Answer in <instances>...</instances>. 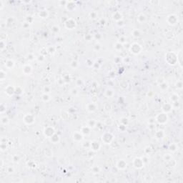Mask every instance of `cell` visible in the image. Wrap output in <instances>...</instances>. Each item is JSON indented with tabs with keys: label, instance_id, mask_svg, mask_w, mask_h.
I'll return each mask as SVG.
<instances>
[{
	"label": "cell",
	"instance_id": "obj_1",
	"mask_svg": "<svg viewBox=\"0 0 183 183\" xmlns=\"http://www.w3.org/2000/svg\"><path fill=\"white\" fill-rule=\"evenodd\" d=\"M141 50H142V47H141V46L139 44L134 43V44H133L131 46V52H132L133 54H139V53L141 52Z\"/></svg>",
	"mask_w": 183,
	"mask_h": 183
},
{
	"label": "cell",
	"instance_id": "obj_4",
	"mask_svg": "<svg viewBox=\"0 0 183 183\" xmlns=\"http://www.w3.org/2000/svg\"><path fill=\"white\" fill-rule=\"evenodd\" d=\"M44 134H45V136H47L48 137H52L53 135L54 134V129L51 127H48L45 128L44 129Z\"/></svg>",
	"mask_w": 183,
	"mask_h": 183
},
{
	"label": "cell",
	"instance_id": "obj_9",
	"mask_svg": "<svg viewBox=\"0 0 183 183\" xmlns=\"http://www.w3.org/2000/svg\"><path fill=\"white\" fill-rule=\"evenodd\" d=\"M5 92L8 94V95H12L13 94V93L14 92V88H12V90H9V88H8V87H7V89H5Z\"/></svg>",
	"mask_w": 183,
	"mask_h": 183
},
{
	"label": "cell",
	"instance_id": "obj_3",
	"mask_svg": "<svg viewBox=\"0 0 183 183\" xmlns=\"http://www.w3.org/2000/svg\"><path fill=\"white\" fill-rule=\"evenodd\" d=\"M134 165L137 168H142L144 167V162L140 158H136L134 161Z\"/></svg>",
	"mask_w": 183,
	"mask_h": 183
},
{
	"label": "cell",
	"instance_id": "obj_7",
	"mask_svg": "<svg viewBox=\"0 0 183 183\" xmlns=\"http://www.w3.org/2000/svg\"><path fill=\"white\" fill-rule=\"evenodd\" d=\"M5 66L8 69H12V68H13L14 66V62L12 59H9L5 62Z\"/></svg>",
	"mask_w": 183,
	"mask_h": 183
},
{
	"label": "cell",
	"instance_id": "obj_5",
	"mask_svg": "<svg viewBox=\"0 0 183 183\" xmlns=\"http://www.w3.org/2000/svg\"><path fill=\"white\" fill-rule=\"evenodd\" d=\"M66 22L69 23V25H66V26H67V28L68 29H72L74 27H75V26H76V22L73 19H68Z\"/></svg>",
	"mask_w": 183,
	"mask_h": 183
},
{
	"label": "cell",
	"instance_id": "obj_8",
	"mask_svg": "<svg viewBox=\"0 0 183 183\" xmlns=\"http://www.w3.org/2000/svg\"><path fill=\"white\" fill-rule=\"evenodd\" d=\"M32 68L31 67V66L29 65H26L24 67V68H23V72H24V73H25L26 72V71H29V73H31V72H32Z\"/></svg>",
	"mask_w": 183,
	"mask_h": 183
},
{
	"label": "cell",
	"instance_id": "obj_6",
	"mask_svg": "<svg viewBox=\"0 0 183 183\" xmlns=\"http://www.w3.org/2000/svg\"><path fill=\"white\" fill-rule=\"evenodd\" d=\"M127 162H125L124 160H119V162H117V167H119V169H121V170H124V169H125L126 167H127Z\"/></svg>",
	"mask_w": 183,
	"mask_h": 183
},
{
	"label": "cell",
	"instance_id": "obj_2",
	"mask_svg": "<svg viewBox=\"0 0 183 183\" xmlns=\"http://www.w3.org/2000/svg\"><path fill=\"white\" fill-rule=\"evenodd\" d=\"M113 136L110 133H105L104 136L102 135V141H104L105 144H109V142L112 140Z\"/></svg>",
	"mask_w": 183,
	"mask_h": 183
},
{
	"label": "cell",
	"instance_id": "obj_10",
	"mask_svg": "<svg viewBox=\"0 0 183 183\" xmlns=\"http://www.w3.org/2000/svg\"><path fill=\"white\" fill-rule=\"evenodd\" d=\"M5 77H6V74L4 72V71H3V70H1V81H3Z\"/></svg>",
	"mask_w": 183,
	"mask_h": 183
}]
</instances>
